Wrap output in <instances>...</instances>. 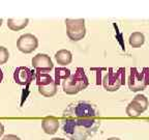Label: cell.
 Here are the masks:
<instances>
[{"label": "cell", "mask_w": 149, "mask_h": 140, "mask_svg": "<svg viewBox=\"0 0 149 140\" xmlns=\"http://www.w3.org/2000/svg\"><path fill=\"white\" fill-rule=\"evenodd\" d=\"M60 126V121L58 120V118L53 116H48L46 118L42 119V128L44 130V132L46 134L49 135H53L55 134L59 129Z\"/></svg>", "instance_id": "11"}, {"label": "cell", "mask_w": 149, "mask_h": 140, "mask_svg": "<svg viewBox=\"0 0 149 140\" xmlns=\"http://www.w3.org/2000/svg\"><path fill=\"white\" fill-rule=\"evenodd\" d=\"M148 99L144 94H137L126 107V114L130 117H138L148 108Z\"/></svg>", "instance_id": "7"}, {"label": "cell", "mask_w": 149, "mask_h": 140, "mask_svg": "<svg viewBox=\"0 0 149 140\" xmlns=\"http://www.w3.org/2000/svg\"><path fill=\"white\" fill-rule=\"evenodd\" d=\"M2 140H20V138L16 135H13V134H9V135H5L2 138Z\"/></svg>", "instance_id": "17"}, {"label": "cell", "mask_w": 149, "mask_h": 140, "mask_svg": "<svg viewBox=\"0 0 149 140\" xmlns=\"http://www.w3.org/2000/svg\"><path fill=\"white\" fill-rule=\"evenodd\" d=\"M51 140H65V139H63V138H53Z\"/></svg>", "instance_id": "21"}, {"label": "cell", "mask_w": 149, "mask_h": 140, "mask_svg": "<svg viewBox=\"0 0 149 140\" xmlns=\"http://www.w3.org/2000/svg\"><path fill=\"white\" fill-rule=\"evenodd\" d=\"M29 23V20L26 19H8L7 27L13 31H19L25 28Z\"/></svg>", "instance_id": "13"}, {"label": "cell", "mask_w": 149, "mask_h": 140, "mask_svg": "<svg viewBox=\"0 0 149 140\" xmlns=\"http://www.w3.org/2000/svg\"><path fill=\"white\" fill-rule=\"evenodd\" d=\"M107 140H121V139L118 137H111V138H108Z\"/></svg>", "instance_id": "20"}, {"label": "cell", "mask_w": 149, "mask_h": 140, "mask_svg": "<svg viewBox=\"0 0 149 140\" xmlns=\"http://www.w3.org/2000/svg\"><path fill=\"white\" fill-rule=\"evenodd\" d=\"M35 79V72L27 66H20L15 70L14 80L19 85L27 86Z\"/></svg>", "instance_id": "10"}, {"label": "cell", "mask_w": 149, "mask_h": 140, "mask_svg": "<svg viewBox=\"0 0 149 140\" xmlns=\"http://www.w3.org/2000/svg\"><path fill=\"white\" fill-rule=\"evenodd\" d=\"M88 78L83 68H78L74 74L62 81V88L66 94H76L88 86Z\"/></svg>", "instance_id": "2"}, {"label": "cell", "mask_w": 149, "mask_h": 140, "mask_svg": "<svg viewBox=\"0 0 149 140\" xmlns=\"http://www.w3.org/2000/svg\"><path fill=\"white\" fill-rule=\"evenodd\" d=\"M127 83L130 91L137 92L144 90L149 84L148 69L144 68L141 72H139L136 68H132Z\"/></svg>", "instance_id": "4"}, {"label": "cell", "mask_w": 149, "mask_h": 140, "mask_svg": "<svg viewBox=\"0 0 149 140\" xmlns=\"http://www.w3.org/2000/svg\"><path fill=\"white\" fill-rule=\"evenodd\" d=\"M55 59L60 65H68L72 62V54L70 53L68 50H59L58 52H56L55 54Z\"/></svg>", "instance_id": "12"}, {"label": "cell", "mask_w": 149, "mask_h": 140, "mask_svg": "<svg viewBox=\"0 0 149 140\" xmlns=\"http://www.w3.org/2000/svg\"><path fill=\"white\" fill-rule=\"evenodd\" d=\"M32 66L35 69L36 73H48L54 69L53 61L51 60L49 55L42 53H38L32 58Z\"/></svg>", "instance_id": "9"}, {"label": "cell", "mask_w": 149, "mask_h": 140, "mask_svg": "<svg viewBox=\"0 0 149 140\" xmlns=\"http://www.w3.org/2000/svg\"><path fill=\"white\" fill-rule=\"evenodd\" d=\"M9 58V52L5 47L0 46V64H4Z\"/></svg>", "instance_id": "16"}, {"label": "cell", "mask_w": 149, "mask_h": 140, "mask_svg": "<svg viewBox=\"0 0 149 140\" xmlns=\"http://www.w3.org/2000/svg\"><path fill=\"white\" fill-rule=\"evenodd\" d=\"M125 80V69L119 68L117 71L109 69L108 73L102 79V86L107 91H117Z\"/></svg>", "instance_id": "3"}, {"label": "cell", "mask_w": 149, "mask_h": 140, "mask_svg": "<svg viewBox=\"0 0 149 140\" xmlns=\"http://www.w3.org/2000/svg\"><path fill=\"white\" fill-rule=\"evenodd\" d=\"M3 133H4V127H3L2 123H0V137L3 135Z\"/></svg>", "instance_id": "18"}, {"label": "cell", "mask_w": 149, "mask_h": 140, "mask_svg": "<svg viewBox=\"0 0 149 140\" xmlns=\"http://www.w3.org/2000/svg\"><path fill=\"white\" fill-rule=\"evenodd\" d=\"M2 80H3V72L0 70V83L2 82Z\"/></svg>", "instance_id": "19"}, {"label": "cell", "mask_w": 149, "mask_h": 140, "mask_svg": "<svg viewBox=\"0 0 149 140\" xmlns=\"http://www.w3.org/2000/svg\"><path fill=\"white\" fill-rule=\"evenodd\" d=\"M20 140H21V139H20Z\"/></svg>", "instance_id": "23"}, {"label": "cell", "mask_w": 149, "mask_h": 140, "mask_svg": "<svg viewBox=\"0 0 149 140\" xmlns=\"http://www.w3.org/2000/svg\"><path fill=\"white\" fill-rule=\"evenodd\" d=\"M38 47V40L35 35L31 33H25L21 35L17 41V48L22 53L29 54L37 49Z\"/></svg>", "instance_id": "8"}, {"label": "cell", "mask_w": 149, "mask_h": 140, "mask_svg": "<svg viewBox=\"0 0 149 140\" xmlns=\"http://www.w3.org/2000/svg\"><path fill=\"white\" fill-rule=\"evenodd\" d=\"M66 34L72 42H79L86 35V27L84 19H66Z\"/></svg>", "instance_id": "6"}, {"label": "cell", "mask_w": 149, "mask_h": 140, "mask_svg": "<svg viewBox=\"0 0 149 140\" xmlns=\"http://www.w3.org/2000/svg\"><path fill=\"white\" fill-rule=\"evenodd\" d=\"M70 76V71L68 69L64 68H57L55 69V83L59 85L61 80H65Z\"/></svg>", "instance_id": "15"}, {"label": "cell", "mask_w": 149, "mask_h": 140, "mask_svg": "<svg viewBox=\"0 0 149 140\" xmlns=\"http://www.w3.org/2000/svg\"><path fill=\"white\" fill-rule=\"evenodd\" d=\"M2 25V19H0V26Z\"/></svg>", "instance_id": "22"}, {"label": "cell", "mask_w": 149, "mask_h": 140, "mask_svg": "<svg viewBox=\"0 0 149 140\" xmlns=\"http://www.w3.org/2000/svg\"><path fill=\"white\" fill-rule=\"evenodd\" d=\"M35 80L38 86V92L44 97L51 98L57 92V84L55 80L47 73H35Z\"/></svg>", "instance_id": "5"}, {"label": "cell", "mask_w": 149, "mask_h": 140, "mask_svg": "<svg viewBox=\"0 0 149 140\" xmlns=\"http://www.w3.org/2000/svg\"><path fill=\"white\" fill-rule=\"evenodd\" d=\"M62 133L70 140H87L100 127V112L94 104L86 101L72 103L62 115Z\"/></svg>", "instance_id": "1"}, {"label": "cell", "mask_w": 149, "mask_h": 140, "mask_svg": "<svg viewBox=\"0 0 149 140\" xmlns=\"http://www.w3.org/2000/svg\"><path fill=\"white\" fill-rule=\"evenodd\" d=\"M128 43L133 48H140L141 46H143L145 43V36L142 32H139V31H136L133 32L130 35V38H128Z\"/></svg>", "instance_id": "14"}]
</instances>
